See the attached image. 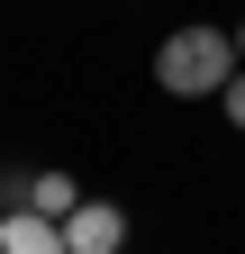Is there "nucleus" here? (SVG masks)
Here are the masks:
<instances>
[{"instance_id": "20e7f679", "label": "nucleus", "mask_w": 245, "mask_h": 254, "mask_svg": "<svg viewBox=\"0 0 245 254\" xmlns=\"http://www.w3.org/2000/svg\"><path fill=\"white\" fill-rule=\"evenodd\" d=\"M27 209H37V218H55V227H64V218L82 209V182H73V173H27Z\"/></svg>"}, {"instance_id": "423d86ee", "label": "nucleus", "mask_w": 245, "mask_h": 254, "mask_svg": "<svg viewBox=\"0 0 245 254\" xmlns=\"http://www.w3.org/2000/svg\"><path fill=\"white\" fill-rule=\"evenodd\" d=\"M236 64H245V18H236Z\"/></svg>"}, {"instance_id": "f257e3e1", "label": "nucleus", "mask_w": 245, "mask_h": 254, "mask_svg": "<svg viewBox=\"0 0 245 254\" xmlns=\"http://www.w3.org/2000/svg\"><path fill=\"white\" fill-rule=\"evenodd\" d=\"M227 82H236V27L191 18L155 46V91H173V100H218Z\"/></svg>"}, {"instance_id": "7ed1b4c3", "label": "nucleus", "mask_w": 245, "mask_h": 254, "mask_svg": "<svg viewBox=\"0 0 245 254\" xmlns=\"http://www.w3.org/2000/svg\"><path fill=\"white\" fill-rule=\"evenodd\" d=\"M0 254H64V227L37 209H0Z\"/></svg>"}, {"instance_id": "f03ea898", "label": "nucleus", "mask_w": 245, "mask_h": 254, "mask_svg": "<svg viewBox=\"0 0 245 254\" xmlns=\"http://www.w3.org/2000/svg\"><path fill=\"white\" fill-rule=\"evenodd\" d=\"M64 254H127V209L118 200H82L64 218Z\"/></svg>"}, {"instance_id": "39448f33", "label": "nucleus", "mask_w": 245, "mask_h": 254, "mask_svg": "<svg viewBox=\"0 0 245 254\" xmlns=\"http://www.w3.org/2000/svg\"><path fill=\"white\" fill-rule=\"evenodd\" d=\"M218 109H227V127H236V136H245V64H236V82L218 91Z\"/></svg>"}]
</instances>
